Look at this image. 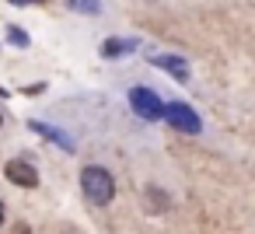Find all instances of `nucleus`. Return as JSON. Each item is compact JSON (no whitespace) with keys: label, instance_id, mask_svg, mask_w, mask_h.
I'll use <instances>...</instances> for the list:
<instances>
[{"label":"nucleus","instance_id":"3","mask_svg":"<svg viewBox=\"0 0 255 234\" xmlns=\"http://www.w3.org/2000/svg\"><path fill=\"white\" fill-rule=\"evenodd\" d=\"M164 119L178 129V133H189V136H196L199 129H203V122H199V116H196V109H189L185 102H168V109H164Z\"/></svg>","mask_w":255,"mask_h":234},{"label":"nucleus","instance_id":"10","mask_svg":"<svg viewBox=\"0 0 255 234\" xmlns=\"http://www.w3.org/2000/svg\"><path fill=\"white\" fill-rule=\"evenodd\" d=\"M7 39H11V46H21V49L28 46V32L25 28H7Z\"/></svg>","mask_w":255,"mask_h":234},{"label":"nucleus","instance_id":"8","mask_svg":"<svg viewBox=\"0 0 255 234\" xmlns=\"http://www.w3.org/2000/svg\"><path fill=\"white\" fill-rule=\"evenodd\" d=\"M70 11H81V14H102V0H67Z\"/></svg>","mask_w":255,"mask_h":234},{"label":"nucleus","instance_id":"12","mask_svg":"<svg viewBox=\"0 0 255 234\" xmlns=\"http://www.w3.org/2000/svg\"><path fill=\"white\" fill-rule=\"evenodd\" d=\"M0 122H4V119H0Z\"/></svg>","mask_w":255,"mask_h":234},{"label":"nucleus","instance_id":"1","mask_svg":"<svg viewBox=\"0 0 255 234\" xmlns=\"http://www.w3.org/2000/svg\"><path fill=\"white\" fill-rule=\"evenodd\" d=\"M81 192H84V199H88L91 206H109L112 196H116V182H112V175H109L105 168L88 164V168L81 171Z\"/></svg>","mask_w":255,"mask_h":234},{"label":"nucleus","instance_id":"6","mask_svg":"<svg viewBox=\"0 0 255 234\" xmlns=\"http://www.w3.org/2000/svg\"><path fill=\"white\" fill-rule=\"evenodd\" d=\"M136 49H140V39H123V35H116V39H105V42L98 46V53H102L105 60L129 56V53H136Z\"/></svg>","mask_w":255,"mask_h":234},{"label":"nucleus","instance_id":"11","mask_svg":"<svg viewBox=\"0 0 255 234\" xmlns=\"http://www.w3.org/2000/svg\"><path fill=\"white\" fill-rule=\"evenodd\" d=\"M0 224H4V203H0Z\"/></svg>","mask_w":255,"mask_h":234},{"label":"nucleus","instance_id":"7","mask_svg":"<svg viewBox=\"0 0 255 234\" xmlns=\"http://www.w3.org/2000/svg\"><path fill=\"white\" fill-rule=\"evenodd\" d=\"M39 136H46V140H53V143H60V150H67V154H74L77 150V143H74V136L70 133H63V129H56V126H46V122H39V119H32L28 122Z\"/></svg>","mask_w":255,"mask_h":234},{"label":"nucleus","instance_id":"9","mask_svg":"<svg viewBox=\"0 0 255 234\" xmlns=\"http://www.w3.org/2000/svg\"><path fill=\"white\" fill-rule=\"evenodd\" d=\"M147 199L154 203L150 210H168V192H161V189H154V185H150V189H147Z\"/></svg>","mask_w":255,"mask_h":234},{"label":"nucleus","instance_id":"5","mask_svg":"<svg viewBox=\"0 0 255 234\" xmlns=\"http://www.w3.org/2000/svg\"><path fill=\"white\" fill-rule=\"evenodd\" d=\"M150 63H154V67H161L164 74H171L175 81H189V63H185L182 56H171V53H154V56H150Z\"/></svg>","mask_w":255,"mask_h":234},{"label":"nucleus","instance_id":"4","mask_svg":"<svg viewBox=\"0 0 255 234\" xmlns=\"http://www.w3.org/2000/svg\"><path fill=\"white\" fill-rule=\"evenodd\" d=\"M4 175H7L14 185H25V189H35V185H39V171H35V164H32V161H25V157L7 161Z\"/></svg>","mask_w":255,"mask_h":234},{"label":"nucleus","instance_id":"2","mask_svg":"<svg viewBox=\"0 0 255 234\" xmlns=\"http://www.w3.org/2000/svg\"><path fill=\"white\" fill-rule=\"evenodd\" d=\"M129 105H133V112H136V116H143L147 122L164 119V109H168V105L161 102V95H154V91H150V88H143V84L129 91Z\"/></svg>","mask_w":255,"mask_h":234}]
</instances>
